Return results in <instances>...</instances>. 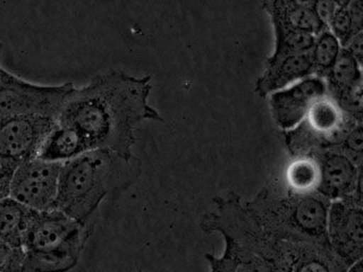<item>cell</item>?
<instances>
[{"instance_id": "6da1fadb", "label": "cell", "mask_w": 363, "mask_h": 272, "mask_svg": "<svg viewBox=\"0 0 363 272\" xmlns=\"http://www.w3.org/2000/svg\"><path fill=\"white\" fill-rule=\"evenodd\" d=\"M150 80L123 70L101 72L74 89L58 123L77 129L91 150L104 149L130 161L138 127L145 120L164 121L148 103Z\"/></svg>"}, {"instance_id": "7a4b0ae2", "label": "cell", "mask_w": 363, "mask_h": 272, "mask_svg": "<svg viewBox=\"0 0 363 272\" xmlns=\"http://www.w3.org/2000/svg\"><path fill=\"white\" fill-rule=\"evenodd\" d=\"M141 174V162L111 151L93 149L62 164L56 210L82 225L94 223V215L110 193L128 188Z\"/></svg>"}, {"instance_id": "3957f363", "label": "cell", "mask_w": 363, "mask_h": 272, "mask_svg": "<svg viewBox=\"0 0 363 272\" xmlns=\"http://www.w3.org/2000/svg\"><path fill=\"white\" fill-rule=\"evenodd\" d=\"M243 202L257 225L271 237L329 246L327 216L331 202L320 193H291L284 184L272 181Z\"/></svg>"}, {"instance_id": "277c9868", "label": "cell", "mask_w": 363, "mask_h": 272, "mask_svg": "<svg viewBox=\"0 0 363 272\" xmlns=\"http://www.w3.org/2000/svg\"><path fill=\"white\" fill-rule=\"evenodd\" d=\"M329 96L318 100L299 125L284 131L291 157H315L326 150H337L346 134L359 125Z\"/></svg>"}, {"instance_id": "5b68a950", "label": "cell", "mask_w": 363, "mask_h": 272, "mask_svg": "<svg viewBox=\"0 0 363 272\" xmlns=\"http://www.w3.org/2000/svg\"><path fill=\"white\" fill-rule=\"evenodd\" d=\"M75 89L72 82L35 84L4 69L0 76V114L44 117L58 121Z\"/></svg>"}, {"instance_id": "8992f818", "label": "cell", "mask_w": 363, "mask_h": 272, "mask_svg": "<svg viewBox=\"0 0 363 272\" xmlns=\"http://www.w3.org/2000/svg\"><path fill=\"white\" fill-rule=\"evenodd\" d=\"M57 120L0 114V167L16 169L35 159Z\"/></svg>"}, {"instance_id": "52a82bcc", "label": "cell", "mask_w": 363, "mask_h": 272, "mask_svg": "<svg viewBox=\"0 0 363 272\" xmlns=\"http://www.w3.org/2000/svg\"><path fill=\"white\" fill-rule=\"evenodd\" d=\"M94 223L82 225L61 210L39 212L29 230L25 251L31 253L84 252Z\"/></svg>"}, {"instance_id": "ba28073f", "label": "cell", "mask_w": 363, "mask_h": 272, "mask_svg": "<svg viewBox=\"0 0 363 272\" xmlns=\"http://www.w3.org/2000/svg\"><path fill=\"white\" fill-rule=\"evenodd\" d=\"M62 164L30 159L16 168L10 197L35 212L55 210Z\"/></svg>"}, {"instance_id": "9c48e42d", "label": "cell", "mask_w": 363, "mask_h": 272, "mask_svg": "<svg viewBox=\"0 0 363 272\" xmlns=\"http://www.w3.org/2000/svg\"><path fill=\"white\" fill-rule=\"evenodd\" d=\"M327 239L337 259L350 267L362 259L363 210L361 202L337 200L329 206Z\"/></svg>"}, {"instance_id": "30bf717a", "label": "cell", "mask_w": 363, "mask_h": 272, "mask_svg": "<svg viewBox=\"0 0 363 272\" xmlns=\"http://www.w3.org/2000/svg\"><path fill=\"white\" fill-rule=\"evenodd\" d=\"M320 167L318 193L329 201L350 200L362 203V166L339 150H326L313 157Z\"/></svg>"}, {"instance_id": "8fae6325", "label": "cell", "mask_w": 363, "mask_h": 272, "mask_svg": "<svg viewBox=\"0 0 363 272\" xmlns=\"http://www.w3.org/2000/svg\"><path fill=\"white\" fill-rule=\"evenodd\" d=\"M327 95L326 84L315 76L303 79L269 97V108L276 125L289 131L303 121L314 104Z\"/></svg>"}, {"instance_id": "7c38bea8", "label": "cell", "mask_w": 363, "mask_h": 272, "mask_svg": "<svg viewBox=\"0 0 363 272\" xmlns=\"http://www.w3.org/2000/svg\"><path fill=\"white\" fill-rule=\"evenodd\" d=\"M311 76H314V69L310 51L275 61L267 59L264 72L257 80L255 91L259 97L265 98L269 94Z\"/></svg>"}, {"instance_id": "4fadbf2b", "label": "cell", "mask_w": 363, "mask_h": 272, "mask_svg": "<svg viewBox=\"0 0 363 272\" xmlns=\"http://www.w3.org/2000/svg\"><path fill=\"white\" fill-rule=\"evenodd\" d=\"M91 150L84 136L75 128L57 121L40 149L38 159L65 164Z\"/></svg>"}, {"instance_id": "5bb4252c", "label": "cell", "mask_w": 363, "mask_h": 272, "mask_svg": "<svg viewBox=\"0 0 363 272\" xmlns=\"http://www.w3.org/2000/svg\"><path fill=\"white\" fill-rule=\"evenodd\" d=\"M267 13L277 15L281 21L297 31L316 36L324 30L329 29L323 23L314 8V1L296 0H276L262 4Z\"/></svg>"}, {"instance_id": "9a60e30c", "label": "cell", "mask_w": 363, "mask_h": 272, "mask_svg": "<svg viewBox=\"0 0 363 272\" xmlns=\"http://www.w3.org/2000/svg\"><path fill=\"white\" fill-rule=\"evenodd\" d=\"M39 212L11 197L0 204V238L16 248H25L27 235Z\"/></svg>"}, {"instance_id": "2e32d148", "label": "cell", "mask_w": 363, "mask_h": 272, "mask_svg": "<svg viewBox=\"0 0 363 272\" xmlns=\"http://www.w3.org/2000/svg\"><path fill=\"white\" fill-rule=\"evenodd\" d=\"M362 65L352 55L341 49L337 61L329 70L324 81L327 96L331 99H339L357 85L362 84Z\"/></svg>"}, {"instance_id": "e0dca14e", "label": "cell", "mask_w": 363, "mask_h": 272, "mask_svg": "<svg viewBox=\"0 0 363 272\" xmlns=\"http://www.w3.org/2000/svg\"><path fill=\"white\" fill-rule=\"evenodd\" d=\"M267 14L271 17L275 32V49L273 55L267 59L275 61L289 55L309 52L311 50L315 36L297 31L273 13Z\"/></svg>"}, {"instance_id": "ac0fdd59", "label": "cell", "mask_w": 363, "mask_h": 272, "mask_svg": "<svg viewBox=\"0 0 363 272\" xmlns=\"http://www.w3.org/2000/svg\"><path fill=\"white\" fill-rule=\"evenodd\" d=\"M320 184V167L313 157H293L284 176V186L291 193H318Z\"/></svg>"}, {"instance_id": "d6986e66", "label": "cell", "mask_w": 363, "mask_h": 272, "mask_svg": "<svg viewBox=\"0 0 363 272\" xmlns=\"http://www.w3.org/2000/svg\"><path fill=\"white\" fill-rule=\"evenodd\" d=\"M363 28V1L362 0H350L337 1L335 14L329 23V30L337 38L341 47L362 32Z\"/></svg>"}, {"instance_id": "ffe728a7", "label": "cell", "mask_w": 363, "mask_h": 272, "mask_svg": "<svg viewBox=\"0 0 363 272\" xmlns=\"http://www.w3.org/2000/svg\"><path fill=\"white\" fill-rule=\"evenodd\" d=\"M341 45L330 30L320 32L314 38L313 46L310 50L312 64H313L314 76L324 80L335 62L337 61Z\"/></svg>"}, {"instance_id": "44dd1931", "label": "cell", "mask_w": 363, "mask_h": 272, "mask_svg": "<svg viewBox=\"0 0 363 272\" xmlns=\"http://www.w3.org/2000/svg\"><path fill=\"white\" fill-rule=\"evenodd\" d=\"M223 238L225 248L233 253L235 259V272H278L271 264L237 244L235 240L229 237Z\"/></svg>"}, {"instance_id": "7402d4cb", "label": "cell", "mask_w": 363, "mask_h": 272, "mask_svg": "<svg viewBox=\"0 0 363 272\" xmlns=\"http://www.w3.org/2000/svg\"><path fill=\"white\" fill-rule=\"evenodd\" d=\"M25 249L16 248L0 238V272L24 271Z\"/></svg>"}, {"instance_id": "603a6c76", "label": "cell", "mask_w": 363, "mask_h": 272, "mask_svg": "<svg viewBox=\"0 0 363 272\" xmlns=\"http://www.w3.org/2000/svg\"><path fill=\"white\" fill-rule=\"evenodd\" d=\"M362 123H359L346 134L337 150L341 151L343 154L350 157L356 165L362 166Z\"/></svg>"}, {"instance_id": "cb8c5ba5", "label": "cell", "mask_w": 363, "mask_h": 272, "mask_svg": "<svg viewBox=\"0 0 363 272\" xmlns=\"http://www.w3.org/2000/svg\"><path fill=\"white\" fill-rule=\"evenodd\" d=\"M206 259L209 263L211 272H235V259L233 253L227 248H224L222 256L216 257L213 254L207 253Z\"/></svg>"}, {"instance_id": "d4e9b609", "label": "cell", "mask_w": 363, "mask_h": 272, "mask_svg": "<svg viewBox=\"0 0 363 272\" xmlns=\"http://www.w3.org/2000/svg\"><path fill=\"white\" fill-rule=\"evenodd\" d=\"M337 1H314V8L320 21L329 28L331 18L337 8Z\"/></svg>"}, {"instance_id": "484cf974", "label": "cell", "mask_w": 363, "mask_h": 272, "mask_svg": "<svg viewBox=\"0 0 363 272\" xmlns=\"http://www.w3.org/2000/svg\"><path fill=\"white\" fill-rule=\"evenodd\" d=\"M344 50L347 51L350 55L356 59L360 65H362L363 59V34L362 32L354 35V38H350L345 46L342 47Z\"/></svg>"}, {"instance_id": "4316f807", "label": "cell", "mask_w": 363, "mask_h": 272, "mask_svg": "<svg viewBox=\"0 0 363 272\" xmlns=\"http://www.w3.org/2000/svg\"><path fill=\"white\" fill-rule=\"evenodd\" d=\"M16 169L9 167H0V204L10 197L12 176Z\"/></svg>"}, {"instance_id": "83f0119b", "label": "cell", "mask_w": 363, "mask_h": 272, "mask_svg": "<svg viewBox=\"0 0 363 272\" xmlns=\"http://www.w3.org/2000/svg\"><path fill=\"white\" fill-rule=\"evenodd\" d=\"M346 272H363L362 267V259L357 261V263L352 264V266L347 268Z\"/></svg>"}, {"instance_id": "f1b7e54d", "label": "cell", "mask_w": 363, "mask_h": 272, "mask_svg": "<svg viewBox=\"0 0 363 272\" xmlns=\"http://www.w3.org/2000/svg\"><path fill=\"white\" fill-rule=\"evenodd\" d=\"M3 42H0V53H1V50H3ZM4 68L0 66V76H1V72H3Z\"/></svg>"}, {"instance_id": "f546056e", "label": "cell", "mask_w": 363, "mask_h": 272, "mask_svg": "<svg viewBox=\"0 0 363 272\" xmlns=\"http://www.w3.org/2000/svg\"><path fill=\"white\" fill-rule=\"evenodd\" d=\"M138 272H143V271H138Z\"/></svg>"}]
</instances>
